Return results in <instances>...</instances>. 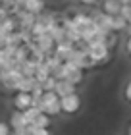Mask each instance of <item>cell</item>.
<instances>
[{
  "mask_svg": "<svg viewBox=\"0 0 131 135\" xmlns=\"http://www.w3.org/2000/svg\"><path fill=\"white\" fill-rule=\"evenodd\" d=\"M39 110L46 116H58L60 114V99L56 97L54 91H45L41 95V104H39Z\"/></svg>",
  "mask_w": 131,
  "mask_h": 135,
  "instance_id": "obj_1",
  "label": "cell"
},
{
  "mask_svg": "<svg viewBox=\"0 0 131 135\" xmlns=\"http://www.w3.org/2000/svg\"><path fill=\"white\" fill-rule=\"evenodd\" d=\"M87 58L93 64H100L104 60L110 58V48L104 42H96V45H87Z\"/></svg>",
  "mask_w": 131,
  "mask_h": 135,
  "instance_id": "obj_2",
  "label": "cell"
},
{
  "mask_svg": "<svg viewBox=\"0 0 131 135\" xmlns=\"http://www.w3.org/2000/svg\"><path fill=\"white\" fill-rule=\"evenodd\" d=\"M79 108H81V97L77 93L66 95V97H62V99H60V112H64V114H75Z\"/></svg>",
  "mask_w": 131,
  "mask_h": 135,
  "instance_id": "obj_3",
  "label": "cell"
},
{
  "mask_svg": "<svg viewBox=\"0 0 131 135\" xmlns=\"http://www.w3.org/2000/svg\"><path fill=\"white\" fill-rule=\"evenodd\" d=\"M45 0H23L21 4V10L27 12V14H33V16H39L41 12H45Z\"/></svg>",
  "mask_w": 131,
  "mask_h": 135,
  "instance_id": "obj_4",
  "label": "cell"
},
{
  "mask_svg": "<svg viewBox=\"0 0 131 135\" xmlns=\"http://www.w3.org/2000/svg\"><path fill=\"white\" fill-rule=\"evenodd\" d=\"M31 106V93H21V91H16V97H14V108L23 112Z\"/></svg>",
  "mask_w": 131,
  "mask_h": 135,
  "instance_id": "obj_5",
  "label": "cell"
},
{
  "mask_svg": "<svg viewBox=\"0 0 131 135\" xmlns=\"http://www.w3.org/2000/svg\"><path fill=\"white\" fill-rule=\"evenodd\" d=\"M54 93H56V97H58V99H62V97H66V95H71V93H75V85L67 83L66 79H62V81H56Z\"/></svg>",
  "mask_w": 131,
  "mask_h": 135,
  "instance_id": "obj_6",
  "label": "cell"
},
{
  "mask_svg": "<svg viewBox=\"0 0 131 135\" xmlns=\"http://www.w3.org/2000/svg\"><path fill=\"white\" fill-rule=\"evenodd\" d=\"M10 129L12 131H21L23 127H25L27 124H25V120H23V114L20 112V110H14L12 112V116H10Z\"/></svg>",
  "mask_w": 131,
  "mask_h": 135,
  "instance_id": "obj_7",
  "label": "cell"
},
{
  "mask_svg": "<svg viewBox=\"0 0 131 135\" xmlns=\"http://www.w3.org/2000/svg\"><path fill=\"white\" fill-rule=\"evenodd\" d=\"M67 66V64H66ZM83 75H85V71L83 70H77V68H71V66H67V73H66V81L67 83H71V85H77L83 81Z\"/></svg>",
  "mask_w": 131,
  "mask_h": 135,
  "instance_id": "obj_8",
  "label": "cell"
},
{
  "mask_svg": "<svg viewBox=\"0 0 131 135\" xmlns=\"http://www.w3.org/2000/svg\"><path fill=\"white\" fill-rule=\"evenodd\" d=\"M37 83H39V81H37L35 77H25V75H21L20 81H17V85H16V91H21V93H31V89H33Z\"/></svg>",
  "mask_w": 131,
  "mask_h": 135,
  "instance_id": "obj_9",
  "label": "cell"
},
{
  "mask_svg": "<svg viewBox=\"0 0 131 135\" xmlns=\"http://www.w3.org/2000/svg\"><path fill=\"white\" fill-rule=\"evenodd\" d=\"M122 4L118 2V0H104L102 2V12L108 16H118V12H120Z\"/></svg>",
  "mask_w": 131,
  "mask_h": 135,
  "instance_id": "obj_10",
  "label": "cell"
},
{
  "mask_svg": "<svg viewBox=\"0 0 131 135\" xmlns=\"http://www.w3.org/2000/svg\"><path fill=\"white\" fill-rule=\"evenodd\" d=\"M129 25V21H125L122 16H112V31L118 33V31H125Z\"/></svg>",
  "mask_w": 131,
  "mask_h": 135,
  "instance_id": "obj_11",
  "label": "cell"
},
{
  "mask_svg": "<svg viewBox=\"0 0 131 135\" xmlns=\"http://www.w3.org/2000/svg\"><path fill=\"white\" fill-rule=\"evenodd\" d=\"M21 114H23V120H25V124H33L35 118L41 114V110H39V108H35V106H29L27 110H23Z\"/></svg>",
  "mask_w": 131,
  "mask_h": 135,
  "instance_id": "obj_12",
  "label": "cell"
},
{
  "mask_svg": "<svg viewBox=\"0 0 131 135\" xmlns=\"http://www.w3.org/2000/svg\"><path fill=\"white\" fill-rule=\"evenodd\" d=\"M50 124H52V118H50V116H46V114H42V112L37 116L35 122H33L35 127H46V129L50 127Z\"/></svg>",
  "mask_w": 131,
  "mask_h": 135,
  "instance_id": "obj_13",
  "label": "cell"
},
{
  "mask_svg": "<svg viewBox=\"0 0 131 135\" xmlns=\"http://www.w3.org/2000/svg\"><path fill=\"white\" fill-rule=\"evenodd\" d=\"M54 87H56V79H54L52 75H48L45 81L41 83V89H42V91H54Z\"/></svg>",
  "mask_w": 131,
  "mask_h": 135,
  "instance_id": "obj_14",
  "label": "cell"
},
{
  "mask_svg": "<svg viewBox=\"0 0 131 135\" xmlns=\"http://www.w3.org/2000/svg\"><path fill=\"white\" fill-rule=\"evenodd\" d=\"M118 16H122L125 21H131V4H122L120 12H118Z\"/></svg>",
  "mask_w": 131,
  "mask_h": 135,
  "instance_id": "obj_15",
  "label": "cell"
},
{
  "mask_svg": "<svg viewBox=\"0 0 131 135\" xmlns=\"http://www.w3.org/2000/svg\"><path fill=\"white\" fill-rule=\"evenodd\" d=\"M12 129H10V126L6 124V122H0V135H8Z\"/></svg>",
  "mask_w": 131,
  "mask_h": 135,
  "instance_id": "obj_16",
  "label": "cell"
},
{
  "mask_svg": "<svg viewBox=\"0 0 131 135\" xmlns=\"http://www.w3.org/2000/svg\"><path fill=\"white\" fill-rule=\"evenodd\" d=\"M33 135H52V133H50V129H46V127H37L33 131Z\"/></svg>",
  "mask_w": 131,
  "mask_h": 135,
  "instance_id": "obj_17",
  "label": "cell"
},
{
  "mask_svg": "<svg viewBox=\"0 0 131 135\" xmlns=\"http://www.w3.org/2000/svg\"><path fill=\"white\" fill-rule=\"evenodd\" d=\"M125 100H131V83L125 85Z\"/></svg>",
  "mask_w": 131,
  "mask_h": 135,
  "instance_id": "obj_18",
  "label": "cell"
},
{
  "mask_svg": "<svg viewBox=\"0 0 131 135\" xmlns=\"http://www.w3.org/2000/svg\"><path fill=\"white\" fill-rule=\"evenodd\" d=\"M79 2H81V4H85V6H93V4L96 2V0H79Z\"/></svg>",
  "mask_w": 131,
  "mask_h": 135,
  "instance_id": "obj_19",
  "label": "cell"
},
{
  "mask_svg": "<svg viewBox=\"0 0 131 135\" xmlns=\"http://www.w3.org/2000/svg\"><path fill=\"white\" fill-rule=\"evenodd\" d=\"M120 4H131V0H118Z\"/></svg>",
  "mask_w": 131,
  "mask_h": 135,
  "instance_id": "obj_20",
  "label": "cell"
},
{
  "mask_svg": "<svg viewBox=\"0 0 131 135\" xmlns=\"http://www.w3.org/2000/svg\"><path fill=\"white\" fill-rule=\"evenodd\" d=\"M14 2H16L17 6H21V4H23V0H14Z\"/></svg>",
  "mask_w": 131,
  "mask_h": 135,
  "instance_id": "obj_21",
  "label": "cell"
},
{
  "mask_svg": "<svg viewBox=\"0 0 131 135\" xmlns=\"http://www.w3.org/2000/svg\"><path fill=\"white\" fill-rule=\"evenodd\" d=\"M8 135H14V133H12V131H10V133H8Z\"/></svg>",
  "mask_w": 131,
  "mask_h": 135,
  "instance_id": "obj_22",
  "label": "cell"
},
{
  "mask_svg": "<svg viewBox=\"0 0 131 135\" xmlns=\"http://www.w3.org/2000/svg\"><path fill=\"white\" fill-rule=\"evenodd\" d=\"M102 2H104V0H102Z\"/></svg>",
  "mask_w": 131,
  "mask_h": 135,
  "instance_id": "obj_23",
  "label": "cell"
}]
</instances>
